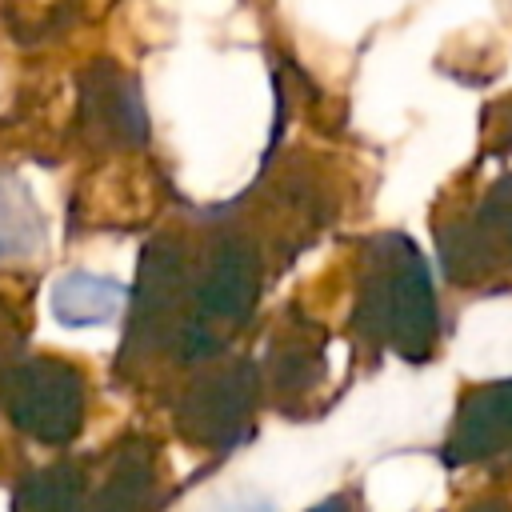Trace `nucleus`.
Wrapping results in <instances>:
<instances>
[{
  "label": "nucleus",
  "mask_w": 512,
  "mask_h": 512,
  "mask_svg": "<svg viewBox=\"0 0 512 512\" xmlns=\"http://www.w3.org/2000/svg\"><path fill=\"white\" fill-rule=\"evenodd\" d=\"M24 424L36 428L40 436L56 440V436H72L76 416H80V388L72 380V372H52V376H36L28 384V400H24Z\"/></svg>",
  "instance_id": "3"
},
{
  "label": "nucleus",
  "mask_w": 512,
  "mask_h": 512,
  "mask_svg": "<svg viewBox=\"0 0 512 512\" xmlns=\"http://www.w3.org/2000/svg\"><path fill=\"white\" fill-rule=\"evenodd\" d=\"M500 208H496V220L504 224V232H508V240H512V184L500 192V200H496Z\"/></svg>",
  "instance_id": "6"
},
{
  "label": "nucleus",
  "mask_w": 512,
  "mask_h": 512,
  "mask_svg": "<svg viewBox=\"0 0 512 512\" xmlns=\"http://www.w3.org/2000/svg\"><path fill=\"white\" fill-rule=\"evenodd\" d=\"M252 268L240 256H224L220 268L212 272L208 288H204V312L212 316H240L248 296H252Z\"/></svg>",
  "instance_id": "5"
},
{
  "label": "nucleus",
  "mask_w": 512,
  "mask_h": 512,
  "mask_svg": "<svg viewBox=\"0 0 512 512\" xmlns=\"http://www.w3.org/2000/svg\"><path fill=\"white\" fill-rule=\"evenodd\" d=\"M36 204L16 180H0V256L36 248Z\"/></svg>",
  "instance_id": "4"
},
{
  "label": "nucleus",
  "mask_w": 512,
  "mask_h": 512,
  "mask_svg": "<svg viewBox=\"0 0 512 512\" xmlns=\"http://www.w3.org/2000/svg\"><path fill=\"white\" fill-rule=\"evenodd\" d=\"M124 300V288L108 276H92V272H72L56 284L52 292V312L60 324L68 328H88V324H104L116 316Z\"/></svg>",
  "instance_id": "2"
},
{
  "label": "nucleus",
  "mask_w": 512,
  "mask_h": 512,
  "mask_svg": "<svg viewBox=\"0 0 512 512\" xmlns=\"http://www.w3.org/2000/svg\"><path fill=\"white\" fill-rule=\"evenodd\" d=\"M376 312L388 328V336L396 340V348L404 352H420L432 336H436V300H432V284L424 276L420 256L408 244H396L392 260H388V276L380 280L376 292Z\"/></svg>",
  "instance_id": "1"
},
{
  "label": "nucleus",
  "mask_w": 512,
  "mask_h": 512,
  "mask_svg": "<svg viewBox=\"0 0 512 512\" xmlns=\"http://www.w3.org/2000/svg\"><path fill=\"white\" fill-rule=\"evenodd\" d=\"M256 512H268V508H256Z\"/></svg>",
  "instance_id": "7"
}]
</instances>
